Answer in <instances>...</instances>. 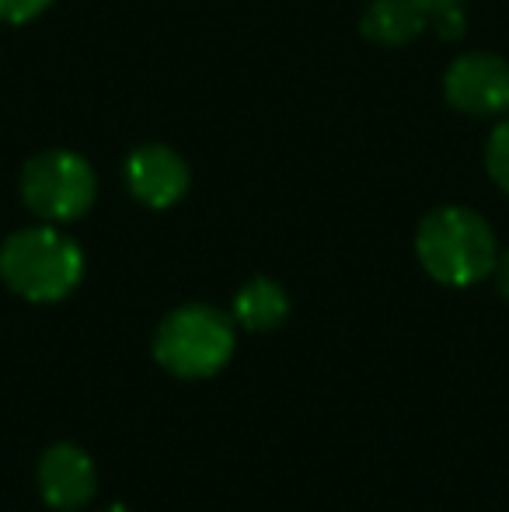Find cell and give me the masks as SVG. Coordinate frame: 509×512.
Segmentation results:
<instances>
[{
    "instance_id": "obj_1",
    "label": "cell",
    "mask_w": 509,
    "mask_h": 512,
    "mask_svg": "<svg viewBox=\"0 0 509 512\" xmlns=\"http://www.w3.org/2000/svg\"><path fill=\"white\" fill-rule=\"evenodd\" d=\"M415 255L436 283L475 286L492 276L499 262V244L482 213L468 206H440L422 216Z\"/></svg>"
},
{
    "instance_id": "obj_2",
    "label": "cell",
    "mask_w": 509,
    "mask_h": 512,
    "mask_svg": "<svg viewBox=\"0 0 509 512\" xmlns=\"http://www.w3.org/2000/svg\"><path fill=\"white\" fill-rule=\"evenodd\" d=\"M84 276L81 244L53 223L25 227L0 248V279L28 304H56L70 297Z\"/></svg>"
},
{
    "instance_id": "obj_3",
    "label": "cell",
    "mask_w": 509,
    "mask_h": 512,
    "mask_svg": "<svg viewBox=\"0 0 509 512\" xmlns=\"http://www.w3.org/2000/svg\"><path fill=\"white\" fill-rule=\"evenodd\" d=\"M234 356V324L210 304H185L171 310L154 331V359L161 370L182 380H206Z\"/></svg>"
},
{
    "instance_id": "obj_4",
    "label": "cell",
    "mask_w": 509,
    "mask_h": 512,
    "mask_svg": "<svg viewBox=\"0 0 509 512\" xmlns=\"http://www.w3.org/2000/svg\"><path fill=\"white\" fill-rule=\"evenodd\" d=\"M98 196L95 168L74 150H42L21 171V199L39 220H81Z\"/></svg>"
},
{
    "instance_id": "obj_5",
    "label": "cell",
    "mask_w": 509,
    "mask_h": 512,
    "mask_svg": "<svg viewBox=\"0 0 509 512\" xmlns=\"http://www.w3.org/2000/svg\"><path fill=\"white\" fill-rule=\"evenodd\" d=\"M443 95L464 115L492 119L509 112V63L496 53H464L443 74Z\"/></svg>"
},
{
    "instance_id": "obj_6",
    "label": "cell",
    "mask_w": 509,
    "mask_h": 512,
    "mask_svg": "<svg viewBox=\"0 0 509 512\" xmlns=\"http://www.w3.org/2000/svg\"><path fill=\"white\" fill-rule=\"evenodd\" d=\"M126 189L136 203L150 209H168L189 192V164L164 143H143L126 157Z\"/></svg>"
},
{
    "instance_id": "obj_7",
    "label": "cell",
    "mask_w": 509,
    "mask_h": 512,
    "mask_svg": "<svg viewBox=\"0 0 509 512\" xmlns=\"http://www.w3.org/2000/svg\"><path fill=\"white\" fill-rule=\"evenodd\" d=\"M39 492L46 499L49 509L74 512L88 506L98 492V474L95 460L88 457V450H81L77 443H53L39 460Z\"/></svg>"
},
{
    "instance_id": "obj_8",
    "label": "cell",
    "mask_w": 509,
    "mask_h": 512,
    "mask_svg": "<svg viewBox=\"0 0 509 512\" xmlns=\"http://www.w3.org/2000/svg\"><path fill=\"white\" fill-rule=\"evenodd\" d=\"M429 28L422 0H374L363 14V35L377 46H408Z\"/></svg>"
},
{
    "instance_id": "obj_9",
    "label": "cell",
    "mask_w": 509,
    "mask_h": 512,
    "mask_svg": "<svg viewBox=\"0 0 509 512\" xmlns=\"http://www.w3.org/2000/svg\"><path fill=\"white\" fill-rule=\"evenodd\" d=\"M290 314V297L276 279L258 276L245 283L234 297V321L248 331H272Z\"/></svg>"
},
{
    "instance_id": "obj_10",
    "label": "cell",
    "mask_w": 509,
    "mask_h": 512,
    "mask_svg": "<svg viewBox=\"0 0 509 512\" xmlns=\"http://www.w3.org/2000/svg\"><path fill=\"white\" fill-rule=\"evenodd\" d=\"M429 14V28L440 39H461L468 28V14H464V0H422Z\"/></svg>"
},
{
    "instance_id": "obj_11",
    "label": "cell",
    "mask_w": 509,
    "mask_h": 512,
    "mask_svg": "<svg viewBox=\"0 0 509 512\" xmlns=\"http://www.w3.org/2000/svg\"><path fill=\"white\" fill-rule=\"evenodd\" d=\"M485 168H489L492 182L509 196V119L499 122V126L492 129L489 143H485Z\"/></svg>"
},
{
    "instance_id": "obj_12",
    "label": "cell",
    "mask_w": 509,
    "mask_h": 512,
    "mask_svg": "<svg viewBox=\"0 0 509 512\" xmlns=\"http://www.w3.org/2000/svg\"><path fill=\"white\" fill-rule=\"evenodd\" d=\"M53 0H0V21L7 25H25V21H35L39 14L49 11Z\"/></svg>"
},
{
    "instance_id": "obj_13",
    "label": "cell",
    "mask_w": 509,
    "mask_h": 512,
    "mask_svg": "<svg viewBox=\"0 0 509 512\" xmlns=\"http://www.w3.org/2000/svg\"><path fill=\"white\" fill-rule=\"evenodd\" d=\"M492 276H496L499 293L509 300V251H499V262H496V269H492Z\"/></svg>"
},
{
    "instance_id": "obj_14",
    "label": "cell",
    "mask_w": 509,
    "mask_h": 512,
    "mask_svg": "<svg viewBox=\"0 0 509 512\" xmlns=\"http://www.w3.org/2000/svg\"><path fill=\"white\" fill-rule=\"evenodd\" d=\"M105 512H129V509L123 506V502H116V506H109V509H105Z\"/></svg>"
}]
</instances>
